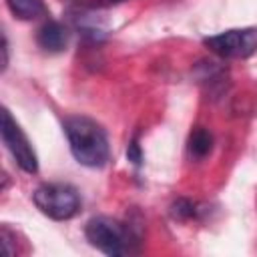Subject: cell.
<instances>
[{
  "label": "cell",
  "instance_id": "12",
  "mask_svg": "<svg viewBox=\"0 0 257 257\" xmlns=\"http://www.w3.org/2000/svg\"><path fill=\"white\" fill-rule=\"evenodd\" d=\"M116 2H122V0H98L96 4L98 6H110V4H116Z\"/></svg>",
  "mask_w": 257,
  "mask_h": 257
},
{
  "label": "cell",
  "instance_id": "9",
  "mask_svg": "<svg viewBox=\"0 0 257 257\" xmlns=\"http://www.w3.org/2000/svg\"><path fill=\"white\" fill-rule=\"evenodd\" d=\"M171 213H173L175 219H181V221H183V219L195 217V215H197V207H195V203H191V201H187V199H179V201L173 203Z\"/></svg>",
  "mask_w": 257,
  "mask_h": 257
},
{
  "label": "cell",
  "instance_id": "1",
  "mask_svg": "<svg viewBox=\"0 0 257 257\" xmlns=\"http://www.w3.org/2000/svg\"><path fill=\"white\" fill-rule=\"evenodd\" d=\"M64 133L68 139V147L72 157L90 169H100L106 165L110 149H108V139L104 128L82 114H74V116H66L64 122Z\"/></svg>",
  "mask_w": 257,
  "mask_h": 257
},
{
  "label": "cell",
  "instance_id": "3",
  "mask_svg": "<svg viewBox=\"0 0 257 257\" xmlns=\"http://www.w3.org/2000/svg\"><path fill=\"white\" fill-rule=\"evenodd\" d=\"M32 199L36 209L54 221H68L80 211V197L66 183H44L34 191Z\"/></svg>",
  "mask_w": 257,
  "mask_h": 257
},
{
  "label": "cell",
  "instance_id": "6",
  "mask_svg": "<svg viewBox=\"0 0 257 257\" xmlns=\"http://www.w3.org/2000/svg\"><path fill=\"white\" fill-rule=\"evenodd\" d=\"M36 40H38V46L46 52H62L68 44V30L60 22L48 20L40 26Z\"/></svg>",
  "mask_w": 257,
  "mask_h": 257
},
{
  "label": "cell",
  "instance_id": "8",
  "mask_svg": "<svg viewBox=\"0 0 257 257\" xmlns=\"http://www.w3.org/2000/svg\"><path fill=\"white\" fill-rule=\"evenodd\" d=\"M10 12L20 20H34L46 12L42 0H6Z\"/></svg>",
  "mask_w": 257,
  "mask_h": 257
},
{
  "label": "cell",
  "instance_id": "4",
  "mask_svg": "<svg viewBox=\"0 0 257 257\" xmlns=\"http://www.w3.org/2000/svg\"><path fill=\"white\" fill-rule=\"evenodd\" d=\"M203 44L221 58H247L257 50V28H233L203 38Z\"/></svg>",
  "mask_w": 257,
  "mask_h": 257
},
{
  "label": "cell",
  "instance_id": "10",
  "mask_svg": "<svg viewBox=\"0 0 257 257\" xmlns=\"http://www.w3.org/2000/svg\"><path fill=\"white\" fill-rule=\"evenodd\" d=\"M126 157H128V161H133L135 165H141V161H143V153H141V147H139V139H137V137H133V141L128 143Z\"/></svg>",
  "mask_w": 257,
  "mask_h": 257
},
{
  "label": "cell",
  "instance_id": "7",
  "mask_svg": "<svg viewBox=\"0 0 257 257\" xmlns=\"http://www.w3.org/2000/svg\"><path fill=\"white\" fill-rule=\"evenodd\" d=\"M187 147H189V155H191V157L203 159V157H207V155L211 153V149H213V135H211L207 128L197 126V128L191 131Z\"/></svg>",
  "mask_w": 257,
  "mask_h": 257
},
{
  "label": "cell",
  "instance_id": "11",
  "mask_svg": "<svg viewBox=\"0 0 257 257\" xmlns=\"http://www.w3.org/2000/svg\"><path fill=\"white\" fill-rule=\"evenodd\" d=\"M2 54H4V58H2V70H6V66H8V40H6V36H4V44H2Z\"/></svg>",
  "mask_w": 257,
  "mask_h": 257
},
{
  "label": "cell",
  "instance_id": "2",
  "mask_svg": "<svg viewBox=\"0 0 257 257\" xmlns=\"http://www.w3.org/2000/svg\"><path fill=\"white\" fill-rule=\"evenodd\" d=\"M86 239L92 247L110 257H122L139 251V235L131 225H124L110 217H92L86 223Z\"/></svg>",
  "mask_w": 257,
  "mask_h": 257
},
{
  "label": "cell",
  "instance_id": "5",
  "mask_svg": "<svg viewBox=\"0 0 257 257\" xmlns=\"http://www.w3.org/2000/svg\"><path fill=\"white\" fill-rule=\"evenodd\" d=\"M2 141L6 145V149L10 151V155L14 157L16 165L24 171V173H36L38 171V159L36 153L28 141V137L22 133V128L18 126V122L12 118V114L8 112V108L2 110Z\"/></svg>",
  "mask_w": 257,
  "mask_h": 257
}]
</instances>
